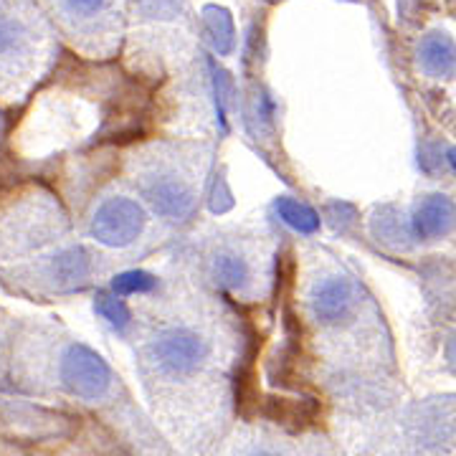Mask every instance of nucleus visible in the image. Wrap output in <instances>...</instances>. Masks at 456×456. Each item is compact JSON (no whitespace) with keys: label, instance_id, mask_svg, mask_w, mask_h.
I'll use <instances>...</instances> for the list:
<instances>
[{"label":"nucleus","instance_id":"16","mask_svg":"<svg viewBox=\"0 0 456 456\" xmlns=\"http://www.w3.org/2000/svg\"><path fill=\"white\" fill-rule=\"evenodd\" d=\"M20 36H23V28H20V23H18L16 18L0 13V56L16 49Z\"/></svg>","mask_w":456,"mask_h":456},{"label":"nucleus","instance_id":"9","mask_svg":"<svg viewBox=\"0 0 456 456\" xmlns=\"http://www.w3.org/2000/svg\"><path fill=\"white\" fill-rule=\"evenodd\" d=\"M373 233L378 236V241L393 246V248H403L411 244V239H416L411 231V218L395 211L393 206H386L378 211V216L373 218Z\"/></svg>","mask_w":456,"mask_h":456},{"label":"nucleus","instance_id":"17","mask_svg":"<svg viewBox=\"0 0 456 456\" xmlns=\"http://www.w3.org/2000/svg\"><path fill=\"white\" fill-rule=\"evenodd\" d=\"M64 3L66 8H69V13H74V16L79 18H94L107 8L110 0H64Z\"/></svg>","mask_w":456,"mask_h":456},{"label":"nucleus","instance_id":"6","mask_svg":"<svg viewBox=\"0 0 456 456\" xmlns=\"http://www.w3.org/2000/svg\"><path fill=\"white\" fill-rule=\"evenodd\" d=\"M408 218L419 241L449 239L456 233V200L446 193H424Z\"/></svg>","mask_w":456,"mask_h":456},{"label":"nucleus","instance_id":"3","mask_svg":"<svg viewBox=\"0 0 456 456\" xmlns=\"http://www.w3.org/2000/svg\"><path fill=\"white\" fill-rule=\"evenodd\" d=\"M147 226L145 208L127 196H112L102 200L92 216L89 231L99 244L125 248L134 244Z\"/></svg>","mask_w":456,"mask_h":456},{"label":"nucleus","instance_id":"20","mask_svg":"<svg viewBox=\"0 0 456 456\" xmlns=\"http://www.w3.org/2000/svg\"><path fill=\"white\" fill-rule=\"evenodd\" d=\"M254 456H277V454H269V452H259V454H254Z\"/></svg>","mask_w":456,"mask_h":456},{"label":"nucleus","instance_id":"5","mask_svg":"<svg viewBox=\"0 0 456 456\" xmlns=\"http://www.w3.org/2000/svg\"><path fill=\"white\" fill-rule=\"evenodd\" d=\"M360 305L358 284L353 279L332 274V277L317 279L310 289V312L312 317L322 327L347 325Z\"/></svg>","mask_w":456,"mask_h":456},{"label":"nucleus","instance_id":"4","mask_svg":"<svg viewBox=\"0 0 456 456\" xmlns=\"http://www.w3.org/2000/svg\"><path fill=\"white\" fill-rule=\"evenodd\" d=\"M61 380L69 391L84 401H99L104 398L112 386V370L110 365L86 345H69L61 358Z\"/></svg>","mask_w":456,"mask_h":456},{"label":"nucleus","instance_id":"1","mask_svg":"<svg viewBox=\"0 0 456 456\" xmlns=\"http://www.w3.org/2000/svg\"><path fill=\"white\" fill-rule=\"evenodd\" d=\"M206 358L208 340L191 327H165L147 345L150 365L167 378L196 373Z\"/></svg>","mask_w":456,"mask_h":456},{"label":"nucleus","instance_id":"19","mask_svg":"<svg viewBox=\"0 0 456 456\" xmlns=\"http://www.w3.org/2000/svg\"><path fill=\"white\" fill-rule=\"evenodd\" d=\"M449 163H452V167L456 170V147H452V150H449Z\"/></svg>","mask_w":456,"mask_h":456},{"label":"nucleus","instance_id":"13","mask_svg":"<svg viewBox=\"0 0 456 456\" xmlns=\"http://www.w3.org/2000/svg\"><path fill=\"white\" fill-rule=\"evenodd\" d=\"M317 413V406L314 403H292V401H269V408H266V416H272L274 421H281V424H294L302 426L314 419Z\"/></svg>","mask_w":456,"mask_h":456},{"label":"nucleus","instance_id":"15","mask_svg":"<svg viewBox=\"0 0 456 456\" xmlns=\"http://www.w3.org/2000/svg\"><path fill=\"white\" fill-rule=\"evenodd\" d=\"M155 287V277L147 274V272H125L119 277H114L112 289L119 297H127V294H145Z\"/></svg>","mask_w":456,"mask_h":456},{"label":"nucleus","instance_id":"8","mask_svg":"<svg viewBox=\"0 0 456 456\" xmlns=\"http://www.w3.org/2000/svg\"><path fill=\"white\" fill-rule=\"evenodd\" d=\"M211 274L221 287H226L231 292H244L251 284L254 269L244 254H239L236 248H221L213 254Z\"/></svg>","mask_w":456,"mask_h":456},{"label":"nucleus","instance_id":"14","mask_svg":"<svg viewBox=\"0 0 456 456\" xmlns=\"http://www.w3.org/2000/svg\"><path fill=\"white\" fill-rule=\"evenodd\" d=\"M94 310L110 322L117 330H125V327L130 325V310H127V305L119 299V294L117 297H110V294H99L97 302H94Z\"/></svg>","mask_w":456,"mask_h":456},{"label":"nucleus","instance_id":"10","mask_svg":"<svg viewBox=\"0 0 456 456\" xmlns=\"http://www.w3.org/2000/svg\"><path fill=\"white\" fill-rule=\"evenodd\" d=\"M203 31H206V38H208L213 51H218L221 56L233 51V44H236L233 20L224 8H206L203 11Z\"/></svg>","mask_w":456,"mask_h":456},{"label":"nucleus","instance_id":"12","mask_svg":"<svg viewBox=\"0 0 456 456\" xmlns=\"http://www.w3.org/2000/svg\"><path fill=\"white\" fill-rule=\"evenodd\" d=\"M277 213L279 218H281L289 228H294L297 233H314V231L320 228V216L312 211L307 203H302V200H297V198H279Z\"/></svg>","mask_w":456,"mask_h":456},{"label":"nucleus","instance_id":"2","mask_svg":"<svg viewBox=\"0 0 456 456\" xmlns=\"http://www.w3.org/2000/svg\"><path fill=\"white\" fill-rule=\"evenodd\" d=\"M140 191L152 211L160 213L167 221H188L198 206V191L180 170L170 165H158L142 173Z\"/></svg>","mask_w":456,"mask_h":456},{"label":"nucleus","instance_id":"11","mask_svg":"<svg viewBox=\"0 0 456 456\" xmlns=\"http://www.w3.org/2000/svg\"><path fill=\"white\" fill-rule=\"evenodd\" d=\"M89 274H92V256L84 248H69L53 259V277L64 287L82 284Z\"/></svg>","mask_w":456,"mask_h":456},{"label":"nucleus","instance_id":"18","mask_svg":"<svg viewBox=\"0 0 456 456\" xmlns=\"http://www.w3.org/2000/svg\"><path fill=\"white\" fill-rule=\"evenodd\" d=\"M444 355H446V365L456 373V330L452 332L449 342H446V353H444Z\"/></svg>","mask_w":456,"mask_h":456},{"label":"nucleus","instance_id":"7","mask_svg":"<svg viewBox=\"0 0 456 456\" xmlns=\"http://www.w3.org/2000/svg\"><path fill=\"white\" fill-rule=\"evenodd\" d=\"M416 69L426 79L452 82L456 79V38L452 33L434 28L416 44Z\"/></svg>","mask_w":456,"mask_h":456}]
</instances>
